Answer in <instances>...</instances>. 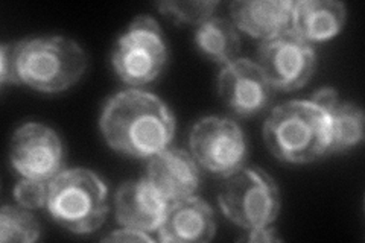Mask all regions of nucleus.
I'll list each match as a JSON object with an SVG mask.
<instances>
[{
  "mask_svg": "<svg viewBox=\"0 0 365 243\" xmlns=\"http://www.w3.org/2000/svg\"><path fill=\"white\" fill-rule=\"evenodd\" d=\"M99 126L114 150L137 158L162 152L175 134L174 114L166 103L137 88L111 96L102 110Z\"/></svg>",
  "mask_w": 365,
  "mask_h": 243,
  "instance_id": "1",
  "label": "nucleus"
},
{
  "mask_svg": "<svg viewBox=\"0 0 365 243\" xmlns=\"http://www.w3.org/2000/svg\"><path fill=\"white\" fill-rule=\"evenodd\" d=\"M19 84L44 93L72 87L87 67V56L67 37H41L11 43Z\"/></svg>",
  "mask_w": 365,
  "mask_h": 243,
  "instance_id": "2",
  "label": "nucleus"
},
{
  "mask_svg": "<svg viewBox=\"0 0 365 243\" xmlns=\"http://www.w3.org/2000/svg\"><path fill=\"white\" fill-rule=\"evenodd\" d=\"M264 140L279 160L309 163L327 152V115L311 99L284 102L267 119Z\"/></svg>",
  "mask_w": 365,
  "mask_h": 243,
  "instance_id": "3",
  "label": "nucleus"
},
{
  "mask_svg": "<svg viewBox=\"0 0 365 243\" xmlns=\"http://www.w3.org/2000/svg\"><path fill=\"white\" fill-rule=\"evenodd\" d=\"M46 208L55 222L72 233H93L108 213L107 186L88 169L61 170L48 184Z\"/></svg>",
  "mask_w": 365,
  "mask_h": 243,
  "instance_id": "4",
  "label": "nucleus"
},
{
  "mask_svg": "<svg viewBox=\"0 0 365 243\" xmlns=\"http://www.w3.org/2000/svg\"><path fill=\"white\" fill-rule=\"evenodd\" d=\"M221 210L241 228L267 227L280 213V192L276 181L262 169L247 167L228 175L220 190Z\"/></svg>",
  "mask_w": 365,
  "mask_h": 243,
  "instance_id": "5",
  "label": "nucleus"
},
{
  "mask_svg": "<svg viewBox=\"0 0 365 243\" xmlns=\"http://www.w3.org/2000/svg\"><path fill=\"white\" fill-rule=\"evenodd\" d=\"M168 61V49L158 23L150 16L133 20L128 31L119 37L111 63L125 84L139 87L154 81Z\"/></svg>",
  "mask_w": 365,
  "mask_h": 243,
  "instance_id": "6",
  "label": "nucleus"
},
{
  "mask_svg": "<svg viewBox=\"0 0 365 243\" xmlns=\"http://www.w3.org/2000/svg\"><path fill=\"white\" fill-rule=\"evenodd\" d=\"M189 142L192 157L216 175H232L247 160L244 133L232 119L216 115L201 119L192 128Z\"/></svg>",
  "mask_w": 365,
  "mask_h": 243,
  "instance_id": "7",
  "label": "nucleus"
},
{
  "mask_svg": "<svg viewBox=\"0 0 365 243\" xmlns=\"http://www.w3.org/2000/svg\"><path fill=\"white\" fill-rule=\"evenodd\" d=\"M257 64L272 88L292 91L309 83L317 66V56L312 44L289 29L262 41Z\"/></svg>",
  "mask_w": 365,
  "mask_h": 243,
  "instance_id": "8",
  "label": "nucleus"
},
{
  "mask_svg": "<svg viewBox=\"0 0 365 243\" xmlns=\"http://www.w3.org/2000/svg\"><path fill=\"white\" fill-rule=\"evenodd\" d=\"M9 158L13 167L25 178L49 181L63 169L64 148L61 138L43 123L21 125L11 140Z\"/></svg>",
  "mask_w": 365,
  "mask_h": 243,
  "instance_id": "9",
  "label": "nucleus"
},
{
  "mask_svg": "<svg viewBox=\"0 0 365 243\" xmlns=\"http://www.w3.org/2000/svg\"><path fill=\"white\" fill-rule=\"evenodd\" d=\"M274 88L257 63L239 58L224 66L218 76V93L239 118L264 111L272 100Z\"/></svg>",
  "mask_w": 365,
  "mask_h": 243,
  "instance_id": "10",
  "label": "nucleus"
},
{
  "mask_svg": "<svg viewBox=\"0 0 365 243\" xmlns=\"http://www.w3.org/2000/svg\"><path fill=\"white\" fill-rule=\"evenodd\" d=\"M168 205L169 201L148 178L125 182L114 198L118 222L123 227L145 231V233H151L160 228Z\"/></svg>",
  "mask_w": 365,
  "mask_h": 243,
  "instance_id": "11",
  "label": "nucleus"
},
{
  "mask_svg": "<svg viewBox=\"0 0 365 243\" xmlns=\"http://www.w3.org/2000/svg\"><path fill=\"white\" fill-rule=\"evenodd\" d=\"M146 178L169 202L189 198L200 186V170L195 160L178 148H166L151 157Z\"/></svg>",
  "mask_w": 365,
  "mask_h": 243,
  "instance_id": "12",
  "label": "nucleus"
},
{
  "mask_svg": "<svg viewBox=\"0 0 365 243\" xmlns=\"http://www.w3.org/2000/svg\"><path fill=\"white\" fill-rule=\"evenodd\" d=\"M158 239L168 243H202L213 239L216 225L212 207L198 196L169 202Z\"/></svg>",
  "mask_w": 365,
  "mask_h": 243,
  "instance_id": "13",
  "label": "nucleus"
},
{
  "mask_svg": "<svg viewBox=\"0 0 365 243\" xmlns=\"http://www.w3.org/2000/svg\"><path fill=\"white\" fill-rule=\"evenodd\" d=\"M292 9L289 0H236L230 16L236 28L265 41L292 28Z\"/></svg>",
  "mask_w": 365,
  "mask_h": 243,
  "instance_id": "14",
  "label": "nucleus"
},
{
  "mask_svg": "<svg viewBox=\"0 0 365 243\" xmlns=\"http://www.w3.org/2000/svg\"><path fill=\"white\" fill-rule=\"evenodd\" d=\"M311 100L327 115V152H344L364 138V111L351 102H339L336 90H318Z\"/></svg>",
  "mask_w": 365,
  "mask_h": 243,
  "instance_id": "15",
  "label": "nucleus"
},
{
  "mask_svg": "<svg viewBox=\"0 0 365 243\" xmlns=\"http://www.w3.org/2000/svg\"><path fill=\"white\" fill-rule=\"evenodd\" d=\"M346 23V5L338 0L294 2L292 31L307 43L334 38Z\"/></svg>",
  "mask_w": 365,
  "mask_h": 243,
  "instance_id": "16",
  "label": "nucleus"
},
{
  "mask_svg": "<svg viewBox=\"0 0 365 243\" xmlns=\"http://www.w3.org/2000/svg\"><path fill=\"white\" fill-rule=\"evenodd\" d=\"M198 49L212 61L227 66L236 60L241 51V40L230 20L210 17L202 21L195 32Z\"/></svg>",
  "mask_w": 365,
  "mask_h": 243,
  "instance_id": "17",
  "label": "nucleus"
},
{
  "mask_svg": "<svg viewBox=\"0 0 365 243\" xmlns=\"http://www.w3.org/2000/svg\"><path fill=\"white\" fill-rule=\"evenodd\" d=\"M40 237V224L28 208L4 205L0 212V240L2 242H36Z\"/></svg>",
  "mask_w": 365,
  "mask_h": 243,
  "instance_id": "18",
  "label": "nucleus"
},
{
  "mask_svg": "<svg viewBox=\"0 0 365 243\" xmlns=\"http://www.w3.org/2000/svg\"><path fill=\"white\" fill-rule=\"evenodd\" d=\"M218 2L205 0V2H158L157 8L163 16L169 17L174 23H190L201 25L202 21L212 17Z\"/></svg>",
  "mask_w": 365,
  "mask_h": 243,
  "instance_id": "19",
  "label": "nucleus"
},
{
  "mask_svg": "<svg viewBox=\"0 0 365 243\" xmlns=\"http://www.w3.org/2000/svg\"><path fill=\"white\" fill-rule=\"evenodd\" d=\"M14 200L20 207H25L28 210L40 208L48 201V186L44 181L38 180H21L14 187Z\"/></svg>",
  "mask_w": 365,
  "mask_h": 243,
  "instance_id": "20",
  "label": "nucleus"
},
{
  "mask_svg": "<svg viewBox=\"0 0 365 243\" xmlns=\"http://www.w3.org/2000/svg\"><path fill=\"white\" fill-rule=\"evenodd\" d=\"M0 81H2L4 86L9 83L19 84L11 43H5L2 44V48H0Z\"/></svg>",
  "mask_w": 365,
  "mask_h": 243,
  "instance_id": "21",
  "label": "nucleus"
},
{
  "mask_svg": "<svg viewBox=\"0 0 365 243\" xmlns=\"http://www.w3.org/2000/svg\"><path fill=\"white\" fill-rule=\"evenodd\" d=\"M104 240L106 242H153V239L148 236L145 231L128 228V227L114 231V233H111L110 236L104 237Z\"/></svg>",
  "mask_w": 365,
  "mask_h": 243,
  "instance_id": "22",
  "label": "nucleus"
},
{
  "mask_svg": "<svg viewBox=\"0 0 365 243\" xmlns=\"http://www.w3.org/2000/svg\"><path fill=\"white\" fill-rule=\"evenodd\" d=\"M244 240L248 242H256V243H265V242H280L282 239L276 234V229L267 227H259L250 229V234L244 237Z\"/></svg>",
  "mask_w": 365,
  "mask_h": 243,
  "instance_id": "23",
  "label": "nucleus"
}]
</instances>
